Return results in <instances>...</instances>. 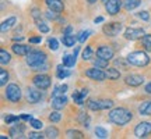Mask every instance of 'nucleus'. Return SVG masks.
<instances>
[{"label": "nucleus", "instance_id": "nucleus-1", "mask_svg": "<svg viewBox=\"0 0 151 139\" xmlns=\"http://www.w3.org/2000/svg\"><path fill=\"white\" fill-rule=\"evenodd\" d=\"M132 118H133L132 111L124 107H116L109 111V120L116 125H126L127 123L132 121Z\"/></svg>", "mask_w": 151, "mask_h": 139}, {"label": "nucleus", "instance_id": "nucleus-15", "mask_svg": "<svg viewBox=\"0 0 151 139\" xmlns=\"http://www.w3.org/2000/svg\"><path fill=\"white\" fill-rule=\"evenodd\" d=\"M45 3H46L49 10L55 11V13H62L65 10V6L62 3V0H45Z\"/></svg>", "mask_w": 151, "mask_h": 139}, {"label": "nucleus", "instance_id": "nucleus-20", "mask_svg": "<svg viewBox=\"0 0 151 139\" xmlns=\"http://www.w3.org/2000/svg\"><path fill=\"white\" fill-rule=\"evenodd\" d=\"M78 39L74 36V35H63V38H62V42H63V45L65 46H67V48H71V46H74V43L77 42Z\"/></svg>", "mask_w": 151, "mask_h": 139}, {"label": "nucleus", "instance_id": "nucleus-22", "mask_svg": "<svg viewBox=\"0 0 151 139\" xmlns=\"http://www.w3.org/2000/svg\"><path fill=\"white\" fill-rule=\"evenodd\" d=\"M16 24V17H10V18H7L6 21L1 22V27H0V29H1V32H6V31H9L13 25Z\"/></svg>", "mask_w": 151, "mask_h": 139}, {"label": "nucleus", "instance_id": "nucleus-36", "mask_svg": "<svg viewBox=\"0 0 151 139\" xmlns=\"http://www.w3.org/2000/svg\"><path fill=\"white\" fill-rule=\"evenodd\" d=\"M69 71L67 70H63V65H58V78L59 79H65L66 77H69Z\"/></svg>", "mask_w": 151, "mask_h": 139}, {"label": "nucleus", "instance_id": "nucleus-7", "mask_svg": "<svg viewBox=\"0 0 151 139\" xmlns=\"http://www.w3.org/2000/svg\"><path fill=\"white\" fill-rule=\"evenodd\" d=\"M32 82L38 89L45 91V89H48L50 86V77H48L46 74H38L32 78Z\"/></svg>", "mask_w": 151, "mask_h": 139}, {"label": "nucleus", "instance_id": "nucleus-16", "mask_svg": "<svg viewBox=\"0 0 151 139\" xmlns=\"http://www.w3.org/2000/svg\"><path fill=\"white\" fill-rule=\"evenodd\" d=\"M66 103H67V97H66L65 95H60V96L52 97L50 104H52V107H53L55 110H62V109L66 106Z\"/></svg>", "mask_w": 151, "mask_h": 139}, {"label": "nucleus", "instance_id": "nucleus-23", "mask_svg": "<svg viewBox=\"0 0 151 139\" xmlns=\"http://www.w3.org/2000/svg\"><path fill=\"white\" fill-rule=\"evenodd\" d=\"M76 57L74 54H66L65 57H63V65L65 67H73L76 64Z\"/></svg>", "mask_w": 151, "mask_h": 139}, {"label": "nucleus", "instance_id": "nucleus-52", "mask_svg": "<svg viewBox=\"0 0 151 139\" xmlns=\"http://www.w3.org/2000/svg\"><path fill=\"white\" fill-rule=\"evenodd\" d=\"M14 40H22V36H14Z\"/></svg>", "mask_w": 151, "mask_h": 139}, {"label": "nucleus", "instance_id": "nucleus-5", "mask_svg": "<svg viewBox=\"0 0 151 139\" xmlns=\"http://www.w3.org/2000/svg\"><path fill=\"white\" fill-rule=\"evenodd\" d=\"M4 95L7 97V100H10L13 103H17V102H20V99H21V89L16 84H10V85L6 88Z\"/></svg>", "mask_w": 151, "mask_h": 139}, {"label": "nucleus", "instance_id": "nucleus-4", "mask_svg": "<svg viewBox=\"0 0 151 139\" xmlns=\"http://www.w3.org/2000/svg\"><path fill=\"white\" fill-rule=\"evenodd\" d=\"M87 106L90 110L92 111H99V110H106V109H111L113 106L112 100H101V99H90L87 102Z\"/></svg>", "mask_w": 151, "mask_h": 139}, {"label": "nucleus", "instance_id": "nucleus-2", "mask_svg": "<svg viewBox=\"0 0 151 139\" xmlns=\"http://www.w3.org/2000/svg\"><path fill=\"white\" fill-rule=\"evenodd\" d=\"M127 63L132 65H136V67H146L150 63V57L146 52L137 50V52H132L127 56Z\"/></svg>", "mask_w": 151, "mask_h": 139}, {"label": "nucleus", "instance_id": "nucleus-34", "mask_svg": "<svg viewBox=\"0 0 151 139\" xmlns=\"http://www.w3.org/2000/svg\"><path fill=\"white\" fill-rule=\"evenodd\" d=\"M92 54H94V52H92L91 46H87V48L84 49V52H83V60H84V61H87V60H91L92 59Z\"/></svg>", "mask_w": 151, "mask_h": 139}, {"label": "nucleus", "instance_id": "nucleus-13", "mask_svg": "<svg viewBox=\"0 0 151 139\" xmlns=\"http://www.w3.org/2000/svg\"><path fill=\"white\" fill-rule=\"evenodd\" d=\"M41 89H32L29 88L27 91V102L28 103H38L42 99V92H39Z\"/></svg>", "mask_w": 151, "mask_h": 139}, {"label": "nucleus", "instance_id": "nucleus-21", "mask_svg": "<svg viewBox=\"0 0 151 139\" xmlns=\"http://www.w3.org/2000/svg\"><path fill=\"white\" fill-rule=\"evenodd\" d=\"M140 3H141V0H123V6L127 11L137 9L140 6Z\"/></svg>", "mask_w": 151, "mask_h": 139}, {"label": "nucleus", "instance_id": "nucleus-19", "mask_svg": "<svg viewBox=\"0 0 151 139\" xmlns=\"http://www.w3.org/2000/svg\"><path fill=\"white\" fill-rule=\"evenodd\" d=\"M139 113L141 116H151V100L141 103L139 106Z\"/></svg>", "mask_w": 151, "mask_h": 139}, {"label": "nucleus", "instance_id": "nucleus-35", "mask_svg": "<svg viewBox=\"0 0 151 139\" xmlns=\"http://www.w3.org/2000/svg\"><path fill=\"white\" fill-rule=\"evenodd\" d=\"M7 81H9V72L6 71V70H0V85L4 86L7 84Z\"/></svg>", "mask_w": 151, "mask_h": 139}, {"label": "nucleus", "instance_id": "nucleus-49", "mask_svg": "<svg viewBox=\"0 0 151 139\" xmlns=\"http://www.w3.org/2000/svg\"><path fill=\"white\" fill-rule=\"evenodd\" d=\"M71 31H73V28H71V27H67V28H66V31H65V33H63V35H70Z\"/></svg>", "mask_w": 151, "mask_h": 139}, {"label": "nucleus", "instance_id": "nucleus-9", "mask_svg": "<svg viewBox=\"0 0 151 139\" xmlns=\"http://www.w3.org/2000/svg\"><path fill=\"white\" fill-rule=\"evenodd\" d=\"M144 35L146 33L143 28H127L124 31V38L127 40H137V39H141Z\"/></svg>", "mask_w": 151, "mask_h": 139}, {"label": "nucleus", "instance_id": "nucleus-31", "mask_svg": "<svg viewBox=\"0 0 151 139\" xmlns=\"http://www.w3.org/2000/svg\"><path fill=\"white\" fill-rule=\"evenodd\" d=\"M84 99H86V96L83 95L81 91L73 93V100H74V103H77V104H83V103H84Z\"/></svg>", "mask_w": 151, "mask_h": 139}, {"label": "nucleus", "instance_id": "nucleus-30", "mask_svg": "<svg viewBox=\"0 0 151 139\" xmlns=\"http://www.w3.org/2000/svg\"><path fill=\"white\" fill-rule=\"evenodd\" d=\"M67 91V85H60L56 86L53 89V93H52V97L55 96H60V95H65V92Z\"/></svg>", "mask_w": 151, "mask_h": 139}, {"label": "nucleus", "instance_id": "nucleus-43", "mask_svg": "<svg viewBox=\"0 0 151 139\" xmlns=\"http://www.w3.org/2000/svg\"><path fill=\"white\" fill-rule=\"evenodd\" d=\"M139 18H141L143 21H148V20H150L148 11H141V13H139Z\"/></svg>", "mask_w": 151, "mask_h": 139}, {"label": "nucleus", "instance_id": "nucleus-24", "mask_svg": "<svg viewBox=\"0 0 151 139\" xmlns=\"http://www.w3.org/2000/svg\"><path fill=\"white\" fill-rule=\"evenodd\" d=\"M105 74H106V78L108 79H119V77H120V72H119L116 68H108L106 71H105Z\"/></svg>", "mask_w": 151, "mask_h": 139}, {"label": "nucleus", "instance_id": "nucleus-42", "mask_svg": "<svg viewBox=\"0 0 151 139\" xmlns=\"http://www.w3.org/2000/svg\"><path fill=\"white\" fill-rule=\"evenodd\" d=\"M28 136L31 139H41V138H45V134H41V132H29Z\"/></svg>", "mask_w": 151, "mask_h": 139}, {"label": "nucleus", "instance_id": "nucleus-26", "mask_svg": "<svg viewBox=\"0 0 151 139\" xmlns=\"http://www.w3.org/2000/svg\"><path fill=\"white\" fill-rule=\"evenodd\" d=\"M10 60H11L10 53H7L4 49H1V50H0V63H1V65L9 64V63H10Z\"/></svg>", "mask_w": 151, "mask_h": 139}, {"label": "nucleus", "instance_id": "nucleus-3", "mask_svg": "<svg viewBox=\"0 0 151 139\" xmlns=\"http://www.w3.org/2000/svg\"><path fill=\"white\" fill-rule=\"evenodd\" d=\"M46 63V54L41 50H31L27 54V64L31 68H35L38 65H42Z\"/></svg>", "mask_w": 151, "mask_h": 139}, {"label": "nucleus", "instance_id": "nucleus-27", "mask_svg": "<svg viewBox=\"0 0 151 139\" xmlns=\"http://www.w3.org/2000/svg\"><path fill=\"white\" fill-rule=\"evenodd\" d=\"M66 136H67V138H70V139H73V138L83 139L84 138V134L80 132V131H77V129H70V131H67V132H66Z\"/></svg>", "mask_w": 151, "mask_h": 139}, {"label": "nucleus", "instance_id": "nucleus-48", "mask_svg": "<svg viewBox=\"0 0 151 139\" xmlns=\"http://www.w3.org/2000/svg\"><path fill=\"white\" fill-rule=\"evenodd\" d=\"M20 117H21V120H25V121H31V120H32V117L28 116V114H22V116H20Z\"/></svg>", "mask_w": 151, "mask_h": 139}, {"label": "nucleus", "instance_id": "nucleus-41", "mask_svg": "<svg viewBox=\"0 0 151 139\" xmlns=\"http://www.w3.org/2000/svg\"><path fill=\"white\" fill-rule=\"evenodd\" d=\"M20 118L21 117H17V116H7V117H6V123L7 124H14V123H17Z\"/></svg>", "mask_w": 151, "mask_h": 139}, {"label": "nucleus", "instance_id": "nucleus-6", "mask_svg": "<svg viewBox=\"0 0 151 139\" xmlns=\"http://www.w3.org/2000/svg\"><path fill=\"white\" fill-rule=\"evenodd\" d=\"M122 29H123V27H122V24L120 22H109V24H106V25H104L102 28V32L106 35V36H116V35H119V33L122 32Z\"/></svg>", "mask_w": 151, "mask_h": 139}, {"label": "nucleus", "instance_id": "nucleus-12", "mask_svg": "<svg viewBox=\"0 0 151 139\" xmlns=\"http://www.w3.org/2000/svg\"><path fill=\"white\" fill-rule=\"evenodd\" d=\"M124 82L126 85L132 86V88H136V86H140L143 82H144V78L141 75H137V74H130L124 78Z\"/></svg>", "mask_w": 151, "mask_h": 139}, {"label": "nucleus", "instance_id": "nucleus-54", "mask_svg": "<svg viewBox=\"0 0 151 139\" xmlns=\"http://www.w3.org/2000/svg\"><path fill=\"white\" fill-rule=\"evenodd\" d=\"M102 1H104V3H105V1H106V0H102Z\"/></svg>", "mask_w": 151, "mask_h": 139}, {"label": "nucleus", "instance_id": "nucleus-8", "mask_svg": "<svg viewBox=\"0 0 151 139\" xmlns=\"http://www.w3.org/2000/svg\"><path fill=\"white\" fill-rule=\"evenodd\" d=\"M151 134V123L148 121H143L139 123L134 128V135L137 138H146L147 135Z\"/></svg>", "mask_w": 151, "mask_h": 139}, {"label": "nucleus", "instance_id": "nucleus-44", "mask_svg": "<svg viewBox=\"0 0 151 139\" xmlns=\"http://www.w3.org/2000/svg\"><path fill=\"white\" fill-rule=\"evenodd\" d=\"M88 35H90V31H86V32H81L80 35H78V38H77V39H78V42H84V40H86L87 38H88Z\"/></svg>", "mask_w": 151, "mask_h": 139}, {"label": "nucleus", "instance_id": "nucleus-47", "mask_svg": "<svg viewBox=\"0 0 151 139\" xmlns=\"http://www.w3.org/2000/svg\"><path fill=\"white\" fill-rule=\"evenodd\" d=\"M41 40H42V38H41V36H32V38H29V43H41Z\"/></svg>", "mask_w": 151, "mask_h": 139}, {"label": "nucleus", "instance_id": "nucleus-32", "mask_svg": "<svg viewBox=\"0 0 151 139\" xmlns=\"http://www.w3.org/2000/svg\"><path fill=\"white\" fill-rule=\"evenodd\" d=\"M108 61L109 60H105V59L98 57L97 60H94V65L98 67V68H108Z\"/></svg>", "mask_w": 151, "mask_h": 139}, {"label": "nucleus", "instance_id": "nucleus-14", "mask_svg": "<svg viewBox=\"0 0 151 139\" xmlns=\"http://www.w3.org/2000/svg\"><path fill=\"white\" fill-rule=\"evenodd\" d=\"M97 57L105 60H112L113 59V50L109 46H99L97 50Z\"/></svg>", "mask_w": 151, "mask_h": 139}, {"label": "nucleus", "instance_id": "nucleus-37", "mask_svg": "<svg viewBox=\"0 0 151 139\" xmlns=\"http://www.w3.org/2000/svg\"><path fill=\"white\" fill-rule=\"evenodd\" d=\"M95 135H97L98 138H101V139L108 138V132H106L102 127H97V128H95Z\"/></svg>", "mask_w": 151, "mask_h": 139}, {"label": "nucleus", "instance_id": "nucleus-29", "mask_svg": "<svg viewBox=\"0 0 151 139\" xmlns=\"http://www.w3.org/2000/svg\"><path fill=\"white\" fill-rule=\"evenodd\" d=\"M60 120H62V114L59 113V110H55L49 114V121L50 123H59Z\"/></svg>", "mask_w": 151, "mask_h": 139}, {"label": "nucleus", "instance_id": "nucleus-51", "mask_svg": "<svg viewBox=\"0 0 151 139\" xmlns=\"http://www.w3.org/2000/svg\"><path fill=\"white\" fill-rule=\"evenodd\" d=\"M102 21H104L102 17H98V18H95V20H94V22H95V24H99V22H102Z\"/></svg>", "mask_w": 151, "mask_h": 139}, {"label": "nucleus", "instance_id": "nucleus-25", "mask_svg": "<svg viewBox=\"0 0 151 139\" xmlns=\"http://www.w3.org/2000/svg\"><path fill=\"white\" fill-rule=\"evenodd\" d=\"M141 46L146 52H151V35H144L141 38Z\"/></svg>", "mask_w": 151, "mask_h": 139}, {"label": "nucleus", "instance_id": "nucleus-17", "mask_svg": "<svg viewBox=\"0 0 151 139\" xmlns=\"http://www.w3.org/2000/svg\"><path fill=\"white\" fill-rule=\"evenodd\" d=\"M11 50H13L17 56H27V54L31 52V48L27 46V45H20V43L17 45V43H14V45L11 46Z\"/></svg>", "mask_w": 151, "mask_h": 139}, {"label": "nucleus", "instance_id": "nucleus-53", "mask_svg": "<svg viewBox=\"0 0 151 139\" xmlns=\"http://www.w3.org/2000/svg\"><path fill=\"white\" fill-rule=\"evenodd\" d=\"M87 1H88L90 4H94V3H97V0H87Z\"/></svg>", "mask_w": 151, "mask_h": 139}, {"label": "nucleus", "instance_id": "nucleus-39", "mask_svg": "<svg viewBox=\"0 0 151 139\" xmlns=\"http://www.w3.org/2000/svg\"><path fill=\"white\" fill-rule=\"evenodd\" d=\"M29 124H31V127H32L34 129H41L43 127L42 121H39V120H34V118L29 121Z\"/></svg>", "mask_w": 151, "mask_h": 139}, {"label": "nucleus", "instance_id": "nucleus-50", "mask_svg": "<svg viewBox=\"0 0 151 139\" xmlns=\"http://www.w3.org/2000/svg\"><path fill=\"white\" fill-rule=\"evenodd\" d=\"M146 92L148 93V95H151V82L146 85Z\"/></svg>", "mask_w": 151, "mask_h": 139}, {"label": "nucleus", "instance_id": "nucleus-10", "mask_svg": "<svg viewBox=\"0 0 151 139\" xmlns=\"http://www.w3.org/2000/svg\"><path fill=\"white\" fill-rule=\"evenodd\" d=\"M122 7V1L120 0H106L105 1V10L109 16H116Z\"/></svg>", "mask_w": 151, "mask_h": 139}, {"label": "nucleus", "instance_id": "nucleus-11", "mask_svg": "<svg viewBox=\"0 0 151 139\" xmlns=\"http://www.w3.org/2000/svg\"><path fill=\"white\" fill-rule=\"evenodd\" d=\"M86 77H88V78H91V79H94V81H99V82H102V81L106 78V74H105L101 68L95 67V68H88L87 70Z\"/></svg>", "mask_w": 151, "mask_h": 139}, {"label": "nucleus", "instance_id": "nucleus-38", "mask_svg": "<svg viewBox=\"0 0 151 139\" xmlns=\"http://www.w3.org/2000/svg\"><path fill=\"white\" fill-rule=\"evenodd\" d=\"M37 27H38V29H39L42 33H48L49 29H50V28H49L48 25H46L45 22H42V21H37Z\"/></svg>", "mask_w": 151, "mask_h": 139}, {"label": "nucleus", "instance_id": "nucleus-18", "mask_svg": "<svg viewBox=\"0 0 151 139\" xmlns=\"http://www.w3.org/2000/svg\"><path fill=\"white\" fill-rule=\"evenodd\" d=\"M22 132H24L22 124H13V127L10 128V135L13 138H22Z\"/></svg>", "mask_w": 151, "mask_h": 139}, {"label": "nucleus", "instance_id": "nucleus-33", "mask_svg": "<svg viewBox=\"0 0 151 139\" xmlns=\"http://www.w3.org/2000/svg\"><path fill=\"white\" fill-rule=\"evenodd\" d=\"M78 121H80L86 128H88L90 127V117L87 116L86 113H80V116H78Z\"/></svg>", "mask_w": 151, "mask_h": 139}, {"label": "nucleus", "instance_id": "nucleus-46", "mask_svg": "<svg viewBox=\"0 0 151 139\" xmlns=\"http://www.w3.org/2000/svg\"><path fill=\"white\" fill-rule=\"evenodd\" d=\"M56 14H58V13H55V11H52V10L46 11V17H48V18H50V20H55V18L58 17Z\"/></svg>", "mask_w": 151, "mask_h": 139}, {"label": "nucleus", "instance_id": "nucleus-40", "mask_svg": "<svg viewBox=\"0 0 151 139\" xmlns=\"http://www.w3.org/2000/svg\"><path fill=\"white\" fill-rule=\"evenodd\" d=\"M48 46H49V49H50V50H58V48H59V43H58V40H56V39H49Z\"/></svg>", "mask_w": 151, "mask_h": 139}, {"label": "nucleus", "instance_id": "nucleus-45", "mask_svg": "<svg viewBox=\"0 0 151 139\" xmlns=\"http://www.w3.org/2000/svg\"><path fill=\"white\" fill-rule=\"evenodd\" d=\"M32 70L34 71H39V72H41V71H46V70H48V64L45 63V64L38 65V67H35V68H32Z\"/></svg>", "mask_w": 151, "mask_h": 139}, {"label": "nucleus", "instance_id": "nucleus-28", "mask_svg": "<svg viewBox=\"0 0 151 139\" xmlns=\"http://www.w3.org/2000/svg\"><path fill=\"white\" fill-rule=\"evenodd\" d=\"M59 136V131L55 127H49L45 131V138H58Z\"/></svg>", "mask_w": 151, "mask_h": 139}]
</instances>
